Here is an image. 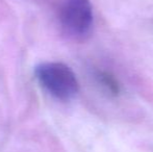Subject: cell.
I'll use <instances>...</instances> for the list:
<instances>
[{
  "label": "cell",
  "instance_id": "obj_3",
  "mask_svg": "<svg viewBox=\"0 0 153 152\" xmlns=\"http://www.w3.org/2000/svg\"><path fill=\"white\" fill-rule=\"evenodd\" d=\"M99 82L111 94V95H118L120 93V85L117 79L111 74L107 72H100L98 74Z\"/></svg>",
  "mask_w": 153,
  "mask_h": 152
},
{
  "label": "cell",
  "instance_id": "obj_2",
  "mask_svg": "<svg viewBox=\"0 0 153 152\" xmlns=\"http://www.w3.org/2000/svg\"><path fill=\"white\" fill-rule=\"evenodd\" d=\"M59 20L65 35L75 41L85 40L93 30L94 14L90 0H62Z\"/></svg>",
  "mask_w": 153,
  "mask_h": 152
},
{
  "label": "cell",
  "instance_id": "obj_1",
  "mask_svg": "<svg viewBox=\"0 0 153 152\" xmlns=\"http://www.w3.org/2000/svg\"><path fill=\"white\" fill-rule=\"evenodd\" d=\"M34 75L41 87L57 100L69 101L78 94L77 77L73 70L64 63H42L36 67Z\"/></svg>",
  "mask_w": 153,
  "mask_h": 152
}]
</instances>
